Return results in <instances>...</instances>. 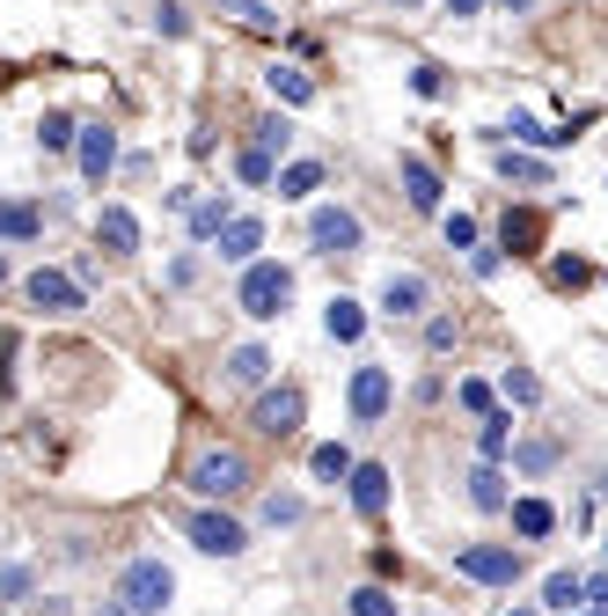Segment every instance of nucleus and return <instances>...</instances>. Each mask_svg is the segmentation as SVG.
<instances>
[{"label":"nucleus","mask_w":608,"mask_h":616,"mask_svg":"<svg viewBox=\"0 0 608 616\" xmlns=\"http://www.w3.org/2000/svg\"><path fill=\"white\" fill-rule=\"evenodd\" d=\"M287 301H293V271L287 265H243V287H235V309H243L249 323H271V316H287Z\"/></svg>","instance_id":"nucleus-1"},{"label":"nucleus","mask_w":608,"mask_h":616,"mask_svg":"<svg viewBox=\"0 0 608 616\" xmlns=\"http://www.w3.org/2000/svg\"><path fill=\"white\" fill-rule=\"evenodd\" d=\"M169 594H176V572L162 566V558H132V566L118 572V594H110V602H125L132 616H162Z\"/></svg>","instance_id":"nucleus-2"},{"label":"nucleus","mask_w":608,"mask_h":616,"mask_svg":"<svg viewBox=\"0 0 608 616\" xmlns=\"http://www.w3.org/2000/svg\"><path fill=\"white\" fill-rule=\"evenodd\" d=\"M455 572L477 580V588H513V580H521V550H513V543H463V550H455Z\"/></svg>","instance_id":"nucleus-3"},{"label":"nucleus","mask_w":608,"mask_h":616,"mask_svg":"<svg viewBox=\"0 0 608 616\" xmlns=\"http://www.w3.org/2000/svg\"><path fill=\"white\" fill-rule=\"evenodd\" d=\"M249 485V463H243V448H206L191 463V492L198 499H235Z\"/></svg>","instance_id":"nucleus-4"},{"label":"nucleus","mask_w":608,"mask_h":616,"mask_svg":"<svg viewBox=\"0 0 608 616\" xmlns=\"http://www.w3.org/2000/svg\"><path fill=\"white\" fill-rule=\"evenodd\" d=\"M23 294H30V309H45V316H81V309H89V287H81L73 271H51V265L30 271Z\"/></svg>","instance_id":"nucleus-5"},{"label":"nucleus","mask_w":608,"mask_h":616,"mask_svg":"<svg viewBox=\"0 0 608 616\" xmlns=\"http://www.w3.org/2000/svg\"><path fill=\"white\" fill-rule=\"evenodd\" d=\"M184 536H191L206 558H243V550H249V528L235 514H213V507H198V514L184 521Z\"/></svg>","instance_id":"nucleus-6"},{"label":"nucleus","mask_w":608,"mask_h":616,"mask_svg":"<svg viewBox=\"0 0 608 616\" xmlns=\"http://www.w3.org/2000/svg\"><path fill=\"white\" fill-rule=\"evenodd\" d=\"M308 243H316L323 257H352V249L366 243V228H360V213H344V206H316V213H308Z\"/></svg>","instance_id":"nucleus-7"},{"label":"nucleus","mask_w":608,"mask_h":616,"mask_svg":"<svg viewBox=\"0 0 608 616\" xmlns=\"http://www.w3.org/2000/svg\"><path fill=\"white\" fill-rule=\"evenodd\" d=\"M389 404H396V382H389V368H352V419L360 426H374V419H389Z\"/></svg>","instance_id":"nucleus-8"},{"label":"nucleus","mask_w":608,"mask_h":616,"mask_svg":"<svg viewBox=\"0 0 608 616\" xmlns=\"http://www.w3.org/2000/svg\"><path fill=\"white\" fill-rule=\"evenodd\" d=\"M425 301H433V287H425L418 271H389V279H382V316L389 323H411Z\"/></svg>","instance_id":"nucleus-9"},{"label":"nucleus","mask_w":608,"mask_h":616,"mask_svg":"<svg viewBox=\"0 0 608 616\" xmlns=\"http://www.w3.org/2000/svg\"><path fill=\"white\" fill-rule=\"evenodd\" d=\"M73 154H81V176L103 184V176L118 170V132H110V125H89V132H73Z\"/></svg>","instance_id":"nucleus-10"},{"label":"nucleus","mask_w":608,"mask_h":616,"mask_svg":"<svg viewBox=\"0 0 608 616\" xmlns=\"http://www.w3.org/2000/svg\"><path fill=\"white\" fill-rule=\"evenodd\" d=\"M301 411H308V404H301V390H265V396H257V433L287 441L293 426H301Z\"/></svg>","instance_id":"nucleus-11"},{"label":"nucleus","mask_w":608,"mask_h":616,"mask_svg":"<svg viewBox=\"0 0 608 616\" xmlns=\"http://www.w3.org/2000/svg\"><path fill=\"white\" fill-rule=\"evenodd\" d=\"M96 243L110 249V257H132V249H140V213H132V206H103L96 213Z\"/></svg>","instance_id":"nucleus-12"},{"label":"nucleus","mask_w":608,"mask_h":616,"mask_svg":"<svg viewBox=\"0 0 608 616\" xmlns=\"http://www.w3.org/2000/svg\"><path fill=\"white\" fill-rule=\"evenodd\" d=\"M396 176H404V198H411L418 213H440V170L425 162V154H404V162H396Z\"/></svg>","instance_id":"nucleus-13"},{"label":"nucleus","mask_w":608,"mask_h":616,"mask_svg":"<svg viewBox=\"0 0 608 616\" xmlns=\"http://www.w3.org/2000/svg\"><path fill=\"white\" fill-rule=\"evenodd\" d=\"M344 485H352V507H360L366 521H382V507H389V469L382 463H352Z\"/></svg>","instance_id":"nucleus-14"},{"label":"nucleus","mask_w":608,"mask_h":616,"mask_svg":"<svg viewBox=\"0 0 608 616\" xmlns=\"http://www.w3.org/2000/svg\"><path fill=\"white\" fill-rule=\"evenodd\" d=\"M257 249H265V221L235 213V221L220 228V257H227V265H257Z\"/></svg>","instance_id":"nucleus-15"},{"label":"nucleus","mask_w":608,"mask_h":616,"mask_svg":"<svg viewBox=\"0 0 608 616\" xmlns=\"http://www.w3.org/2000/svg\"><path fill=\"white\" fill-rule=\"evenodd\" d=\"M45 235V213L30 198H0V243H37Z\"/></svg>","instance_id":"nucleus-16"},{"label":"nucleus","mask_w":608,"mask_h":616,"mask_svg":"<svg viewBox=\"0 0 608 616\" xmlns=\"http://www.w3.org/2000/svg\"><path fill=\"white\" fill-rule=\"evenodd\" d=\"M323 330H330L338 346H360V338H366V309H360L352 294H338L330 309H323Z\"/></svg>","instance_id":"nucleus-17"},{"label":"nucleus","mask_w":608,"mask_h":616,"mask_svg":"<svg viewBox=\"0 0 608 616\" xmlns=\"http://www.w3.org/2000/svg\"><path fill=\"white\" fill-rule=\"evenodd\" d=\"M227 382H235V390H265L271 382V352L265 346H235L227 352Z\"/></svg>","instance_id":"nucleus-18"},{"label":"nucleus","mask_w":608,"mask_h":616,"mask_svg":"<svg viewBox=\"0 0 608 616\" xmlns=\"http://www.w3.org/2000/svg\"><path fill=\"white\" fill-rule=\"evenodd\" d=\"M463 485H469V507H477V514H499V507H506V477H499V463H477Z\"/></svg>","instance_id":"nucleus-19"},{"label":"nucleus","mask_w":608,"mask_h":616,"mask_svg":"<svg viewBox=\"0 0 608 616\" xmlns=\"http://www.w3.org/2000/svg\"><path fill=\"white\" fill-rule=\"evenodd\" d=\"M499 235H506L513 257H536V249H542V213H536V206H521V213H506Z\"/></svg>","instance_id":"nucleus-20"},{"label":"nucleus","mask_w":608,"mask_h":616,"mask_svg":"<svg viewBox=\"0 0 608 616\" xmlns=\"http://www.w3.org/2000/svg\"><path fill=\"white\" fill-rule=\"evenodd\" d=\"M271 184H279V198H316L323 191V162H287Z\"/></svg>","instance_id":"nucleus-21"},{"label":"nucleus","mask_w":608,"mask_h":616,"mask_svg":"<svg viewBox=\"0 0 608 616\" xmlns=\"http://www.w3.org/2000/svg\"><path fill=\"white\" fill-rule=\"evenodd\" d=\"M580 602H586V594H580V572H550V580H542V609H550V616H572Z\"/></svg>","instance_id":"nucleus-22"},{"label":"nucleus","mask_w":608,"mask_h":616,"mask_svg":"<svg viewBox=\"0 0 608 616\" xmlns=\"http://www.w3.org/2000/svg\"><path fill=\"white\" fill-rule=\"evenodd\" d=\"M506 132H513V140H528V148H564V140H580L572 125H564V132H550V125H536L528 111H513V118H506Z\"/></svg>","instance_id":"nucleus-23"},{"label":"nucleus","mask_w":608,"mask_h":616,"mask_svg":"<svg viewBox=\"0 0 608 616\" xmlns=\"http://www.w3.org/2000/svg\"><path fill=\"white\" fill-rule=\"evenodd\" d=\"M513 528H521L528 543H536V536H550V528H558V514H550V499H513Z\"/></svg>","instance_id":"nucleus-24"},{"label":"nucleus","mask_w":608,"mask_h":616,"mask_svg":"<svg viewBox=\"0 0 608 616\" xmlns=\"http://www.w3.org/2000/svg\"><path fill=\"white\" fill-rule=\"evenodd\" d=\"M477 448H484V463H499L513 448V411H484V426H477Z\"/></svg>","instance_id":"nucleus-25"},{"label":"nucleus","mask_w":608,"mask_h":616,"mask_svg":"<svg viewBox=\"0 0 608 616\" xmlns=\"http://www.w3.org/2000/svg\"><path fill=\"white\" fill-rule=\"evenodd\" d=\"M227 221H235V206H227V198H198V206H191V235H198V243H213Z\"/></svg>","instance_id":"nucleus-26"},{"label":"nucleus","mask_w":608,"mask_h":616,"mask_svg":"<svg viewBox=\"0 0 608 616\" xmlns=\"http://www.w3.org/2000/svg\"><path fill=\"white\" fill-rule=\"evenodd\" d=\"M271 96H279V103H316V81H308V74H301V67H271Z\"/></svg>","instance_id":"nucleus-27"},{"label":"nucleus","mask_w":608,"mask_h":616,"mask_svg":"<svg viewBox=\"0 0 608 616\" xmlns=\"http://www.w3.org/2000/svg\"><path fill=\"white\" fill-rule=\"evenodd\" d=\"M235 176H243L249 191H265L271 176H279V154H265V148H243V154H235Z\"/></svg>","instance_id":"nucleus-28"},{"label":"nucleus","mask_w":608,"mask_h":616,"mask_svg":"<svg viewBox=\"0 0 608 616\" xmlns=\"http://www.w3.org/2000/svg\"><path fill=\"white\" fill-rule=\"evenodd\" d=\"M257 514H265V528H293V521L308 514V499H301V492H265Z\"/></svg>","instance_id":"nucleus-29"},{"label":"nucleus","mask_w":608,"mask_h":616,"mask_svg":"<svg viewBox=\"0 0 608 616\" xmlns=\"http://www.w3.org/2000/svg\"><path fill=\"white\" fill-rule=\"evenodd\" d=\"M499 176L506 184H550V170H542L536 154H513V148H499Z\"/></svg>","instance_id":"nucleus-30"},{"label":"nucleus","mask_w":608,"mask_h":616,"mask_svg":"<svg viewBox=\"0 0 608 616\" xmlns=\"http://www.w3.org/2000/svg\"><path fill=\"white\" fill-rule=\"evenodd\" d=\"M316 477H323V485H344V477H352V448H344V441H323L316 448Z\"/></svg>","instance_id":"nucleus-31"},{"label":"nucleus","mask_w":608,"mask_h":616,"mask_svg":"<svg viewBox=\"0 0 608 616\" xmlns=\"http://www.w3.org/2000/svg\"><path fill=\"white\" fill-rule=\"evenodd\" d=\"M220 15H235L249 30H279V8H265V0H220Z\"/></svg>","instance_id":"nucleus-32"},{"label":"nucleus","mask_w":608,"mask_h":616,"mask_svg":"<svg viewBox=\"0 0 608 616\" xmlns=\"http://www.w3.org/2000/svg\"><path fill=\"white\" fill-rule=\"evenodd\" d=\"M352 616H396V594L382 580H366V588H352Z\"/></svg>","instance_id":"nucleus-33"},{"label":"nucleus","mask_w":608,"mask_h":616,"mask_svg":"<svg viewBox=\"0 0 608 616\" xmlns=\"http://www.w3.org/2000/svg\"><path fill=\"white\" fill-rule=\"evenodd\" d=\"M73 132H81V125H73L67 111H45V125H37V140H45L51 154H59V148H73Z\"/></svg>","instance_id":"nucleus-34"},{"label":"nucleus","mask_w":608,"mask_h":616,"mask_svg":"<svg viewBox=\"0 0 608 616\" xmlns=\"http://www.w3.org/2000/svg\"><path fill=\"white\" fill-rule=\"evenodd\" d=\"M550 279H558L564 294H580V287H594V265H586V257H558V265H550Z\"/></svg>","instance_id":"nucleus-35"},{"label":"nucleus","mask_w":608,"mask_h":616,"mask_svg":"<svg viewBox=\"0 0 608 616\" xmlns=\"http://www.w3.org/2000/svg\"><path fill=\"white\" fill-rule=\"evenodd\" d=\"M513 463L528 469V477H542V469H558V448H550V441H521V448H513Z\"/></svg>","instance_id":"nucleus-36"},{"label":"nucleus","mask_w":608,"mask_h":616,"mask_svg":"<svg viewBox=\"0 0 608 616\" xmlns=\"http://www.w3.org/2000/svg\"><path fill=\"white\" fill-rule=\"evenodd\" d=\"M257 148H265V154H287L293 148V125L279 118V111H271V118H257Z\"/></svg>","instance_id":"nucleus-37"},{"label":"nucleus","mask_w":608,"mask_h":616,"mask_svg":"<svg viewBox=\"0 0 608 616\" xmlns=\"http://www.w3.org/2000/svg\"><path fill=\"white\" fill-rule=\"evenodd\" d=\"M499 390H506V404H542V382L528 368H506V382H499Z\"/></svg>","instance_id":"nucleus-38"},{"label":"nucleus","mask_w":608,"mask_h":616,"mask_svg":"<svg viewBox=\"0 0 608 616\" xmlns=\"http://www.w3.org/2000/svg\"><path fill=\"white\" fill-rule=\"evenodd\" d=\"M440 235H447V249H477V221L469 213H440Z\"/></svg>","instance_id":"nucleus-39"},{"label":"nucleus","mask_w":608,"mask_h":616,"mask_svg":"<svg viewBox=\"0 0 608 616\" xmlns=\"http://www.w3.org/2000/svg\"><path fill=\"white\" fill-rule=\"evenodd\" d=\"M23 594H30V572L8 566V572H0V602H23Z\"/></svg>","instance_id":"nucleus-40"},{"label":"nucleus","mask_w":608,"mask_h":616,"mask_svg":"<svg viewBox=\"0 0 608 616\" xmlns=\"http://www.w3.org/2000/svg\"><path fill=\"white\" fill-rule=\"evenodd\" d=\"M469 265H477V279H499V271H506V249H477Z\"/></svg>","instance_id":"nucleus-41"},{"label":"nucleus","mask_w":608,"mask_h":616,"mask_svg":"<svg viewBox=\"0 0 608 616\" xmlns=\"http://www.w3.org/2000/svg\"><path fill=\"white\" fill-rule=\"evenodd\" d=\"M425 346H433V352H447V346H455V323H447V316H433V323H425Z\"/></svg>","instance_id":"nucleus-42"},{"label":"nucleus","mask_w":608,"mask_h":616,"mask_svg":"<svg viewBox=\"0 0 608 616\" xmlns=\"http://www.w3.org/2000/svg\"><path fill=\"white\" fill-rule=\"evenodd\" d=\"M154 23L169 30V37H184V30H191V15H184V8H176V0H162V15H154Z\"/></svg>","instance_id":"nucleus-43"},{"label":"nucleus","mask_w":608,"mask_h":616,"mask_svg":"<svg viewBox=\"0 0 608 616\" xmlns=\"http://www.w3.org/2000/svg\"><path fill=\"white\" fill-rule=\"evenodd\" d=\"M411 89H418V96H440L447 81H440V67H411Z\"/></svg>","instance_id":"nucleus-44"},{"label":"nucleus","mask_w":608,"mask_h":616,"mask_svg":"<svg viewBox=\"0 0 608 616\" xmlns=\"http://www.w3.org/2000/svg\"><path fill=\"white\" fill-rule=\"evenodd\" d=\"M455 396H463V411H491V390H484V382H463Z\"/></svg>","instance_id":"nucleus-45"},{"label":"nucleus","mask_w":608,"mask_h":616,"mask_svg":"<svg viewBox=\"0 0 608 616\" xmlns=\"http://www.w3.org/2000/svg\"><path fill=\"white\" fill-rule=\"evenodd\" d=\"M447 15H484V0H447Z\"/></svg>","instance_id":"nucleus-46"},{"label":"nucleus","mask_w":608,"mask_h":616,"mask_svg":"<svg viewBox=\"0 0 608 616\" xmlns=\"http://www.w3.org/2000/svg\"><path fill=\"white\" fill-rule=\"evenodd\" d=\"M499 8H506V15H528V8H536V0H499Z\"/></svg>","instance_id":"nucleus-47"},{"label":"nucleus","mask_w":608,"mask_h":616,"mask_svg":"<svg viewBox=\"0 0 608 616\" xmlns=\"http://www.w3.org/2000/svg\"><path fill=\"white\" fill-rule=\"evenodd\" d=\"M96 616H132V609H125V602H110V609H96Z\"/></svg>","instance_id":"nucleus-48"},{"label":"nucleus","mask_w":608,"mask_h":616,"mask_svg":"<svg viewBox=\"0 0 608 616\" xmlns=\"http://www.w3.org/2000/svg\"><path fill=\"white\" fill-rule=\"evenodd\" d=\"M580 616H608V609H594V602H580Z\"/></svg>","instance_id":"nucleus-49"},{"label":"nucleus","mask_w":608,"mask_h":616,"mask_svg":"<svg viewBox=\"0 0 608 616\" xmlns=\"http://www.w3.org/2000/svg\"><path fill=\"white\" fill-rule=\"evenodd\" d=\"M506 616H542V609H506Z\"/></svg>","instance_id":"nucleus-50"},{"label":"nucleus","mask_w":608,"mask_h":616,"mask_svg":"<svg viewBox=\"0 0 608 616\" xmlns=\"http://www.w3.org/2000/svg\"><path fill=\"white\" fill-rule=\"evenodd\" d=\"M0 279H8V257H0Z\"/></svg>","instance_id":"nucleus-51"},{"label":"nucleus","mask_w":608,"mask_h":616,"mask_svg":"<svg viewBox=\"0 0 608 616\" xmlns=\"http://www.w3.org/2000/svg\"><path fill=\"white\" fill-rule=\"evenodd\" d=\"M396 8H418V0H396Z\"/></svg>","instance_id":"nucleus-52"}]
</instances>
